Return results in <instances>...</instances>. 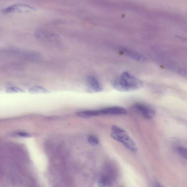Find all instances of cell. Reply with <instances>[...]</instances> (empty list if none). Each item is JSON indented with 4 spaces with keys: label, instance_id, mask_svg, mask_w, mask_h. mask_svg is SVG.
I'll return each instance as SVG.
<instances>
[{
    "label": "cell",
    "instance_id": "obj_12",
    "mask_svg": "<svg viewBox=\"0 0 187 187\" xmlns=\"http://www.w3.org/2000/svg\"><path fill=\"white\" fill-rule=\"evenodd\" d=\"M6 92L7 93H24V91L19 88L16 87H8L6 89Z\"/></svg>",
    "mask_w": 187,
    "mask_h": 187
},
{
    "label": "cell",
    "instance_id": "obj_9",
    "mask_svg": "<svg viewBox=\"0 0 187 187\" xmlns=\"http://www.w3.org/2000/svg\"><path fill=\"white\" fill-rule=\"evenodd\" d=\"M29 92L33 94L47 93L49 91L44 87L39 86H35L29 89Z\"/></svg>",
    "mask_w": 187,
    "mask_h": 187
},
{
    "label": "cell",
    "instance_id": "obj_1",
    "mask_svg": "<svg viewBox=\"0 0 187 187\" xmlns=\"http://www.w3.org/2000/svg\"><path fill=\"white\" fill-rule=\"evenodd\" d=\"M143 85V82L140 80L125 72L115 81L113 87L121 92H129L139 90Z\"/></svg>",
    "mask_w": 187,
    "mask_h": 187
},
{
    "label": "cell",
    "instance_id": "obj_4",
    "mask_svg": "<svg viewBox=\"0 0 187 187\" xmlns=\"http://www.w3.org/2000/svg\"><path fill=\"white\" fill-rule=\"evenodd\" d=\"M128 113V111L125 109L119 106L108 107L101 109L94 110L93 111L94 116L105 115H126Z\"/></svg>",
    "mask_w": 187,
    "mask_h": 187
},
{
    "label": "cell",
    "instance_id": "obj_8",
    "mask_svg": "<svg viewBox=\"0 0 187 187\" xmlns=\"http://www.w3.org/2000/svg\"><path fill=\"white\" fill-rule=\"evenodd\" d=\"M121 52L124 55L138 61H143L144 60L145 58L143 56L131 50L123 49L121 50Z\"/></svg>",
    "mask_w": 187,
    "mask_h": 187
},
{
    "label": "cell",
    "instance_id": "obj_6",
    "mask_svg": "<svg viewBox=\"0 0 187 187\" xmlns=\"http://www.w3.org/2000/svg\"><path fill=\"white\" fill-rule=\"evenodd\" d=\"M102 87L98 80L93 76H90L87 79V91L88 93H98L102 91Z\"/></svg>",
    "mask_w": 187,
    "mask_h": 187
},
{
    "label": "cell",
    "instance_id": "obj_2",
    "mask_svg": "<svg viewBox=\"0 0 187 187\" xmlns=\"http://www.w3.org/2000/svg\"><path fill=\"white\" fill-rule=\"evenodd\" d=\"M111 137L117 141L121 143L128 150L136 151L138 147L135 142L123 128L116 125L112 127Z\"/></svg>",
    "mask_w": 187,
    "mask_h": 187
},
{
    "label": "cell",
    "instance_id": "obj_14",
    "mask_svg": "<svg viewBox=\"0 0 187 187\" xmlns=\"http://www.w3.org/2000/svg\"><path fill=\"white\" fill-rule=\"evenodd\" d=\"M17 135L21 137L30 138L31 137V135L29 134L24 132L17 133Z\"/></svg>",
    "mask_w": 187,
    "mask_h": 187
},
{
    "label": "cell",
    "instance_id": "obj_3",
    "mask_svg": "<svg viewBox=\"0 0 187 187\" xmlns=\"http://www.w3.org/2000/svg\"><path fill=\"white\" fill-rule=\"evenodd\" d=\"M36 8L30 5L22 3H18L3 9L2 13L4 14L12 13H29L36 11Z\"/></svg>",
    "mask_w": 187,
    "mask_h": 187
},
{
    "label": "cell",
    "instance_id": "obj_5",
    "mask_svg": "<svg viewBox=\"0 0 187 187\" xmlns=\"http://www.w3.org/2000/svg\"><path fill=\"white\" fill-rule=\"evenodd\" d=\"M133 107L139 111L146 119H152L155 116V110L146 104L138 103L134 104Z\"/></svg>",
    "mask_w": 187,
    "mask_h": 187
},
{
    "label": "cell",
    "instance_id": "obj_10",
    "mask_svg": "<svg viewBox=\"0 0 187 187\" xmlns=\"http://www.w3.org/2000/svg\"><path fill=\"white\" fill-rule=\"evenodd\" d=\"M87 141L89 144L93 146L96 145L99 143L98 138L94 135H89L87 138Z\"/></svg>",
    "mask_w": 187,
    "mask_h": 187
},
{
    "label": "cell",
    "instance_id": "obj_7",
    "mask_svg": "<svg viewBox=\"0 0 187 187\" xmlns=\"http://www.w3.org/2000/svg\"><path fill=\"white\" fill-rule=\"evenodd\" d=\"M35 36L39 40L43 41H53L58 38L57 35L44 30L36 31Z\"/></svg>",
    "mask_w": 187,
    "mask_h": 187
},
{
    "label": "cell",
    "instance_id": "obj_15",
    "mask_svg": "<svg viewBox=\"0 0 187 187\" xmlns=\"http://www.w3.org/2000/svg\"><path fill=\"white\" fill-rule=\"evenodd\" d=\"M155 187H163V186H162L160 184H157L156 185H155Z\"/></svg>",
    "mask_w": 187,
    "mask_h": 187
},
{
    "label": "cell",
    "instance_id": "obj_11",
    "mask_svg": "<svg viewBox=\"0 0 187 187\" xmlns=\"http://www.w3.org/2000/svg\"><path fill=\"white\" fill-rule=\"evenodd\" d=\"M177 150L178 154L187 160V148L180 146L177 148Z\"/></svg>",
    "mask_w": 187,
    "mask_h": 187
},
{
    "label": "cell",
    "instance_id": "obj_13",
    "mask_svg": "<svg viewBox=\"0 0 187 187\" xmlns=\"http://www.w3.org/2000/svg\"><path fill=\"white\" fill-rule=\"evenodd\" d=\"M106 179L104 177H101L98 182V185L99 187H104L106 185Z\"/></svg>",
    "mask_w": 187,
    "mask_h": 187
}]
</instances>
